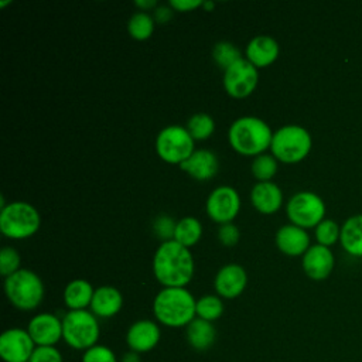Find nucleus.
I'll return each mask as SVG.
<instances>
[{"label":"nucleus","mask_w":362,"mask_h":362,"mask_svg":"<svg viewBox=\"0 0 362 362\" xmlns=\"http://www.w3.org/2000/svg\"><path fill=\"white\" fill-rule=\"evenodd\" d=\"M194 257L178 242H161L153 256V273L163 287H185L194 277Z\"/></svg>","instance_id":"obj_1"},{"label":"nucleus","mask_w":362,"mask_h":362,"mask_svg":"<svg viewBox=\"0 0 362 362\" xmlns=\"http://www.w3.org/2000/svg\"><path fill=\"white\" fill-rule=\"evenodd\" d=\"M197 300L185 287H163L153 300V314L158 324L170 328L187 327L194 318Z\"/></svg>","instance_id":"obj_2"},{"label":"nucleus","mask_w":362,"mask_h":362,"mask_svg":"<svg viewBox=\"0 0 362 362\" xmlns=\"http://www.w3.org/2000/svg\"><path fill=\"white\" fill-rule=\"evenodd\" d=\"M273 133L270 126L260 117L242 116L229 126L228 140L236 153L257 157L270 148Z\"/></svg>","instance_id":"obj_3"},{"label":"nucleus","mask_w":362,"mask_h":362,"mask_svg":"<svg viewBox=\"0 0 362 362\" xmlns=\"http://www.w3.org/2000/svg\"><path fill=\"white\" fill-rule=\"evenodd\" d=\"M313 146L310 132L300 124H286L273 133L272 156L284 164L303 161Z\"/></svg>","instance_id":"obj_4"},{"label":"nucleus","mask_w":362,"mask_h":362,"mask_svg":"<svg viewBox=\"0 0 362 362\" xmlns=\"http://www.w3.org/2000/svg\"><path fill=\"white\" fill-rule=\"evenodd\" d=\"M4 293L11 305L17 310L31 311L42 303L45 287L37 273L30 269H20L6 277Z\"/></svg>","instance_id":"obj_5"},{"label":"nucleus","mask_w":362,"mask_h":362,"mask_svg":"<svg viewBox=\"0 0 362 362\" xmlns=\"http://www.w3.org/2000/svg\"><path fill=\"white\" fill-rule=\"evenodd\" d=\"M100 327L90 310L68 311L62 317V339L76 351H86L98 344Z\"/></svg>","instance_id":"obj_6"},{"label":"nucleus","mask_w":362,"mask_h":362,"mask_svg":"<svg viewBox=\"0 0 362 362\" xmlns=\"http://www.w3.org/2000/svg\"><path fill=\"white\" fill-rule=\"evenodd\" d=\"M40 225V214L28 202L14 201L0 211V230L6 238L27 239L37 233Z\"/></svg>","instance_id":"obj_7"},{"label":"nucleus","mask_w":362,"mask_h":362,"mask_svg":"<svg viewBox=\"0 0 362 362\" xmlns=\"http://www.w3.org/2000/svg\"><path fill=\"white\" fill-rule=\"evenodd\" d=\"M195 151V140L180 124H170L156 137V153L168 164L181 165Z\"/></svg>","instance_id":"obj_8"},{"label":"nucleus","mask_w":362,"mask_h":362,"mask_svg":"<svg viewBox=\"0 0 362 362\" xmlns=\"http://www.w3.org/2000/svg\"><path fill=\"white\" fill-rule=\"evenodd\" d=\"M286 214L290 223L310 229L325 219V204L317 192L298 191L288 199Z\"/></svg>","instance_id":"obj_9"},{"label":"nucleus","mask_w":362,"mask_h":362,"mask_svg":"<svg viewBox=\"0 0 362 362\" xmlns=\"http://www.w3.org/2000/svg\"><path fill=\"white\" fill-rule=\"evenodd\" d=\"M259 82V69L245 57L223 71V89L230 98L243 99L253 93Z\"/></svg>","instance_id":"obj_10"},{"label":"nucleus","mask_w":362,"mask_h":362,"mask_svg":"<svg viewBox=\"0 0 362 362\" xmlns=\"http://www.w3.org/2000/svg\"><path fill=\"white\" fill-rule=\"evenodd\" d=\"M205 211L214 222L219 225L229 223L240 211V197L233 187H216L206 198Z\"/></svg>","instance_id":"obj_11"},{"label":"nucleus","mask_w":362,"mask_h":362,"mask_svg":"<svg viewBox=\"0 0 362 362\" xmlns=\"http://www.w3.org/2000/svg\"><path fill=\"white\" fill-rule=\"evenodd\" d=\"M35 344L27 329L8 328L0 335V356L4 362H28Z\"/></svg>","instance_id":"obj_12"},{"label":"nucleus","mask_w":362,"mask_h":362,"mask_svg":"<svg viewBox=\"0 0 362 362\" xmlns=\"http://www.w3.org/2000/svg\"><path fill=\"white\" fill-rule=\"evenodd\" d=\"M35 346H55L62 339V320L51 313L35 314L27 325Z\"/></svg>","instance_id":"obj_13"},{"label":"nucleus","mask_w":362,"mask_h":362,"mask_svg":"<svg viewBox=\"0 0 362 362\" xmlns=\"http://www.w3.org/2000/svg\"><path fill=\"white\" fill-rule=\"evenodd\" d=\"M247 284L246 270L236 263L225 264L218 270L214 279V287L216 296L221 298L232 300L239 297Z\"/></svg>","instance_id":"obj_14"},{"label":"nucleus","mask_w":362,"mask_h":362,"mask_svg":"<svg viewBox=\"0 0 362 362\" xmlns=\"http://www.w3.org/2000/svg\"><path fill=\"white\" fill-rule=\"evenodd\" d=\"M161 338L160 327L151 320H139L133 322L126 334V342L130 351L143 354L154 349Z\"/></svg>","instance_id":"obj_15"},{"label":"nucleus","mask_w":362,"mask_h":362,"mask_svg":"<svg viewBox=\"0 0 362 362\" xmlns=\"http://www.w3.org/2000/svg\"><path fill=\"white\" fill-rule=\"evenodd\" d=\"M335 257L329 247L322 245H311L303 255L301 266L304 273L313 280H324L334 270Z\"/></svg>","instance_id":"obj_16"},{"label":"nucleus","mask_w":362,"mask_h":362,"mask_svg":"<svg viewBox=\"0 0 362 362\" xmlns=\"http://www.w3.org/2000/svg\"><path fill=\"white\" fill-rule=\"evenodd\" d=\"M274 240L277 249L287 256H303L311 246L307 230L293 223L280 226Z\"/></svg>","instance_id":"obj_17"},{"label":"nucleus","mask_w":362,"mask_h":362,"mask_svg":"<svg viewBox=\"0 0 362 362\" xmlns=\"http://www.w3.org/2000/svg\"><path fill=\"white\" fill-rule=\"evenodd\" d=\"M279 54L280 47L270 35H256L245 48V58L257 69L272 65L277 59Z\"/></svg>","instance_id":"obj_18"},{"label":"nucleus","mask_w":362,"mask_h":362,"mask_svg":"<svg viewBox=\"0 0 362 362\" xmlns=\"http://www.w3.org/2000/svg\"><path fill=\"white\" fill-rule=\"evenodd\" d=\"M180 168L197 181H208L216 175L219 163L215 153L206 148H199L195 150Z\"/></svg>","instance_id":"obj_19"},{"label":"nucleus","mask_w":362,"mask_h":362,"mask_svg":"<svg viewBox=\"0 0 362 362\" xmlns=\"http://www.w3.org/2000/svg\"><path fill=\"white\" fill-rule=\"evenodd\" d=\"M250 202L257 212L272 215L281 208L283 192L273 181L256 182L250 191Z\"/></svg>","instance_id":"obj_20"},{"label":"nucleus","mask_w":362,"mask_h":362,"mask_svg":"<svg viewBox=\"0 0 362 362\" xmlns=\"http://www.w3.org/2000/svg\"><path fill=\"white\" fill-rule=\"evenodd\" d=\"M123 307V296L113 286H100L95 288L90 303V311L98 318H110Z\"/></svg>","instance_id":"obj_21"},{"label":"nucleus","mask_w":362,"mask_h":362,"mask_svg":"<svg viewBox=\"0 0 362 362\" xmlns=\"http://www.w3.org/2000/svg\"><path fill=\"white\" fill-rule=\"evenodd\" d=\"M95 288L85 279H75L69 281L64 288V303L69 311L86 310L90 307Z\"/></svg>","instance_id":"obj_22"},{"label":"nucleus","mask_w":362,"mask_h":362,"mask_svg":"<svg viewBox=\"0 0 362 362\" xmlns=\"http://www.w3.org/2000/svg\"><path fill=\"white\" fill-rule=\"evenodd\" d=\"M341 246L352 256L362 257V214L351 215L341 225Z\"/></svg>","instance_id":"obj_23"},{"label":"nucleus","mask_w":362,"mask_h":362,"mask_svg":"<svg viewBox=\"0 0 362 362\" xmlns=\"http://www.w3.org/2000/svg\"><path fill=\"white\" fill-rule=\"evenodd\" d=\"M185 335L187 341L191 345V348L197 351H206L209 349L215 339H216V329L212 322L201 320V318H194L187 327Z\"/></svg>","instance_id":"obj_24"},{"label":"nucleus","mask_w":362,"mask_h":362,"mask_svg":"<svg viewBox=\"0 0 362 362\" xmlns=\"http://www.w3.org/2000/svg\"><path fill=\"white\" fill-rule=\"evenodd\" d=\"M202 236V225L194 216H184L175 225L174 240L185 247H191L199 242Z\"/></svg>","instance_id":"obj_25"},{"label":"nucleus","mask_w":362,"mask_h":362,"mask_svg":"<svg viewBox=\"0 0 362 362\" xmlns=\"http://www.w3.org/2000/svg\"><path fill=\"white\" fill-rule=\"evenodd\" d=\"M154 17L146 11L134 13L127 23V31L133 40L144 41L154 33Z\"/></svg>","instance_id":"obj_26"},{"label":"nucleus","mask_w":362,"mask_h":362,"mask_svg":"<svg viewBox=\"0 0 362 362\" xmlns=\"http://www.w3.org/2000/svg\"><path fill=\"white\" fill-rule=\"evenodd\" d=\"M185 129L194 140H206L215 132V122L208 113L199 112L188 119Z\"/></svg>","instance_id":"obj_27"},{"label":"nucleus","mask_w":362,"mask_h":362,"mask_svg":"<svg viewBox=\"0 0 362 362\" xmlns=\"http://www.w3.org/2000/svg\"><path fill=\"white\" fill-rule=\"evenodd\" d=\"M197 317L209 322L216 321L223 314V303L219 296L206 294L197 300Z\"/></svg>","instance_id":"obj_28"},{"label":"nucleus","mask_w":362,"mask_h":362,"mask_svg":"<svg viewBox=\"0 0 362 362\" xmlns=\"http://www.w3.org/2000/svg\"><path fill=\"white\" fill-rule=\"evenodd\" d=\"M212 58L215 64L225 71L243 57L235 44L229 41H219L212 48Z\"/></svg>","instance_id":"obj_29"},{"label":"nucleus","mask_w":362,"mask_h":362,"mask_svg":"<svg viewBox=\"0 0 362 362\" xmlns=\"http://www.w3.org/2000/svg\"><path fill=\"white\" fill-rule=\"evenodd\" d=\"M250 168L257 182L272 181L277 173V160L272 154H260L253 158Z\"/></svg>","instance_id":"obj_30"},{"label":"nucleus","mask_w":362,"mask_h":362,"mask_svg":"<svg viewBox=\"0 0 362 362\" xmlns=\"http://www.w3.org/2000/svg\"><path fill=\"white\" fill-rule=\"evenodd\" d=\"M341 236V226L332 219H324L315 226V239L318 245L329 247L337 243Z\"/></svg>","instance_id":"obj_31"},{"label":"nucleus","mask_w":362,"mask_h":362,"mask_svg":"<svg viewBox=\"0 0 362 362\" xmlns=\"http://www.w3.org/2000/svg\"><path fill=\"white\" fill-rule=\"evenodd\" d=\"M20 262L21 259L18 252L10 246H4L0 252V274L4 279L14 274L21 269Z\"/></svg>","instance_id":"obj_32"},{"label":"nucleus","mask_w":362,"mask_h":362,"mask_svg":"<svg viewBox=\"0 0 362 362\" xmlns=\"http://www.w3.org/2000/svg\"><path fill=\"white\" fill-rule=\"evenodd\" d=\"M82 362H117V359L109 346L96 344L83 352Z\"/></svg>","instance_id":"obj_33"},{"label":"nucleus","mask_w":362,"mask_h":362,"mask_svg":"<svg viewBox=\"0 0 362 362\" xmlns=\"http://www.w3.org/2000/svg\"><path fill=\"white\" fill-rule=\"evenodd\" d=\"M175 225L177 222H174L173 218H170L168 215H158L156 219H154V223H153V230L154 233L163 240V242H167V240H173L174 239V232H175Z\"/></svg>","instance_id":"obj_34"},{"label":"nucleus","mask_w":362,"mask_h":362,"mask_svg":"<svg viewBox=\"0 0 362 362\" xmlns=\"http://www.w3.org/2000/svg\"><path fill=\"white\" fill-rule=\"evenodd\" d=\"M28 362H64L57 346H35Z\"/></svg>","instance_id":"obj_35"},{"label":"nucleus","mask_w":362,"mask_h":362,"mask_svg":"<svg viewBox=\"0 0 362 362\" xmlns=\"http://www.w3.org/2000/svg\"><path fill=\"white\" fill-rule=\"evenodd\" d=\"M239 238H240V233H239V229L235 223L229 222V223H223L219 226L218 229V239L219 242L223 245V246H228V247H232L235 246L238 242H239Z\"/></svg>","instance_id":"obj_36"},{"label":"nucleus","mask_w":362,"mask_h":362,"mask_svg":"<svg viewBox=\"0 0 362 362\" xmlns=\"http://www.w3.org/2000/svg\"><path fill=\"white\" fill-rule=\"evenodd\" d=\"M204 1L201 0H170L168 6L174 10V11H181V13H187V11H192L198 7H202Z\"/></svg>","instance_id":"obj_37"},{"label":"nucleus","mask_w":362,"mask_h":362,"mask_svg":"<svg viewBox=\"0 0 362 362\" xmlns=\"http://www.w3.org/2000/svg\"><path fill=\"white\" fill-rule=\"evenodd\" d=\"M173 8L170 6H157L154 10V21L160 24H165L173 17Z\"/></svg>","instance_id":"obj_38"},{"label":"nucleus","mask_w":362,"mask_h":362,"mask_svg":"<svg viewBox=\"0 0 362 362\" xmlns=\"http://www.w3.org/2000/svg\"><path fill=\"white\" fill-rule=\"evenodd\" d=\"M134 6L137 8H140L141 11H147V10H151V8H157V1L156 0H136L134 1Z\"/></svg>","instance_id":"obj_39"},{"label":"nucleus","mask_w":362,"mask_h":362,"mask_svg":"<svg viewBox=\"0 0 362 362\" xmlns=\"http://www.w3.org/2000/svg\"><path fill=\"white\" fill-rule=\"evenodd\" d=\"M122 362H141V359H140V356H139L137 352L130 351V352H127L126 355H123Z\"/></svg>","instance_id":"obj_40"},{"label":"nucleus","mask_w":362,"mask_h":362,"mask_svg":"<svg viewBox=\"0 0 362 362\" xmlns=\"http://www.w3.org/2000/svg\"><path fill=\"white\" fill-rule=\"evenodd\" d=\"M202 7H204L206 11H211V10H212V7H214V3H212V1H204Z\"/></svg>","instance_id":"obj_41"},{"label":"nucleus","mask_w":362,"mask_h":362,"mask_svg":"<svg viewBox=\"0 0 362 362\" xmlns=\"http://www.w3.org/2000/svg\"><path fill=\"white\" fill-rule=\"evenodd\" d=\"M7 4H11V0H7V1H0V7H6Z\"/></svg>","instance_id":"obj_42"}]
</instances>
